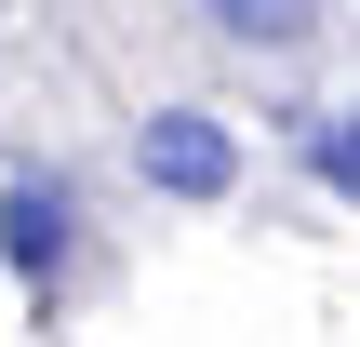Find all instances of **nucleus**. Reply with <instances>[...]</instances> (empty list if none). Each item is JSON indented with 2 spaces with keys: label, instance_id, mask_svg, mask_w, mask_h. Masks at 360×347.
Returning a JSON list of instances; mask_svg holds the SVG:
<instances>
[{
  "label": "nucleus",
  "instance_id": "f257e3e1",
  "mask_svg": "<svg viewBox=\"0 0 360 347\" xmlns=\"http://www.w3.org/2000/svg\"><path fill=\"white\" fill-rule=\"evenodd\" d=\"M134 174H147L160 201H214V187L240 174V134H227L214 107H160V120L134 134Z\"/></svg>",
  "mask_w": 360,
  "mask_h": 347
},
{
  "label": "nucleus",
  "instance_id": "f03ea898",
  "mask_svg": "<svg viewBox=\"0 0 360 347\" xmlns=\"http://www.w3.org/2000/svg\"><path fill=\"white\" fill-rule=\"evenodd\" d=\"M0 254H13V281H27V294H53V281H67V254H80V201H67L53 174H13V187H0Z\"/></svg>",
  "mask_w": 360,
  "mask_h": 347
},
{
  "label": "nucleus",
  "instance_id": "7ed1b4c3",
  "mask_svg": "<svg viewBox=\"0 0 360 347\" xmlns=\"http://www.w3.org/2000/svg\"><path fill=\"white\" fill-rule=\"evenodd\" d=\"M227 40H254V53H294L307 27H321V0H200Z\"/></svg>",
  "mask_w": 360,
  "mask_h": 347
},
{
  "label": "nucleus",
  "instance_id": "20e7f679",
  "mask_svg": "<svg viewBox=\"0 0 360 347\" xmlns=\"http://www.w3.org/2000/svg\"><path fill=\"white\" fill-rule=\"evenodd\" d=\"M307 174H321L334 201H360V107H334V120L307 134Z\"/></svg>",
  "mask_w": 360,
  "mask_h": 347
}]
</instances>
